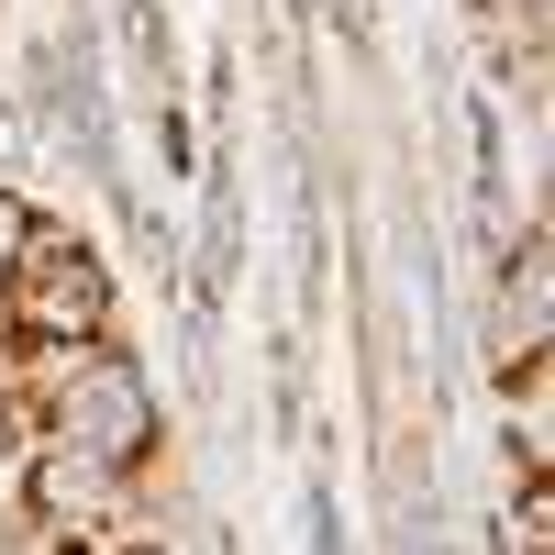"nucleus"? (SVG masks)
Instances as JSON below:
<instances>
[{"label":"nucleus","mask_w":555,"mask_h":555,"mask_svg":"<svg viewBox=\"0 0 555 555\" xmlns=\"http://www.w3.org/2000/svg\"><path fill=\"white\" fill-rule=\"evenodd\" d=\"M89 345H122V267L67 234V222H34L12 278H0V356L12 366H67Z\"/></svg>","instance_id":"nucleus-1"},{"label":"nucleus","mask_w":555,"mask_h":555,"mask_svg":"<svg viewBox=\"0 0 555 555\" xmlns=\"http://www.w3.org/2000/svg\"><path fill=\"white\" fill-rule=\"evenodd\" d=\"M34 444H67V455L145 489L167 467V389L145 378L133 345H89L67 366H34Z\"/></svg>","instance_id":"nucleus-2"},{"label":"nucleus","mask_w":555,"mask_h":555,"mask_svg":"<svg viewBox=\"0 0 555 555\" xmlns=\"http://www.w3.org/2000/svg\"><path fill=\"white\" fill-rule=\"evenodd\" d=\"M522 366H555V234H544V211H522L478 278V378H522Z\"/></svg>","instance_id":"nucleus-3"},{"label":"nucleus","mask_w":555,"mask_h":555,"mask_svg":"<svg viewBox=\"0 0 555 555\" xmlns=\"http://www.w3.org/2000/svg\"><path fill=\"white\" fill-rule=\"evenodd\" d=\"M12 500H23V522L44 544H112L133 522V478L89 467V455H67V444H23L12 455Z\"/></svg>","instance_id":"nucleus-4"},{"label":"nucleus","mask_w":555,"mask_h":555,"mask_svg":"<svg viewBox=\"0 0 555 555\" xmlns=\"http://www.w3.org/2000/svg\"><path fill=\"white\" fill-rule=\"evenodd\" d=\"M489 423H500V467L512 478H555V366L489 378Z\"/></svg>","instance_id":"nucleus-5"},{"label":"nucleus","mask_w":555,"mask_h":555,"mask_svg":"<svg viewBox=\"0 0 555 555\" xmlns=\"http://www.w3.org/2000/svg\"><path fill=\"white\" fill-rule=\"evenodd\" d=\"M122 67L145 78V112L178 101V23H167V0H122Z\"/></svg>","instance_id":"nucleus-6"},{"label":"nucleus","mask_w":555,"mask_h":555,"mask_svg":"<svg viewBox=\"0 0 555 555\" xmlns=\"http://www.w3.org/2000/svg\"><path fill=\"white\" fill-rule=\"evenodd\" d=\"M500 544H512V555H555V478H512V500H500Z\"/></svg>","instance_id":"nucleus-7"},{"label":"nucleus","mask_w":555,"mask_h":555,"mask_svg":"<svg viewBox=\"0 0 555 555\" xmlns=\"http://www.w3.org/2000/svg\"><path fill=\"white\" fill-rule=\"evenodd\" d=\"M300 522H311V555H345V512H334V489H300Z\"/></svg>","instance_id":"nucleus-8"},{"label":"nucleus","mask_w":555,"mask_h":555,"mask_svg":"<svg viewBox=\"0 0 555 555\" xmlns=\"http://www.w3.org/2000/svg\"><path fill=\"white\" fill-rule=\"evenodd\" d=\"M34 222H44V211L12 190V178H0V278H12V256H23V234H34Z\"/></svg>","instance_id":"nucleus-9"},{"label":"nucleus","mask_w":555,"mask_h":555,"mask_svg":"<svg viewBox=\"0 0 555 555\" xmlns=\"http://www.w3.org/2000/svg\"><path fill=\"white\" fill-rule=\"evenodd\" d=\"M0 555H56V544L23 522V500H12V489H0Z\"/></svg>","instance_id":"nucleus-10"},{"label":"nucleus","mask_w":555,"mask_h":555,"mask_svg":"<svg viewBox=\"0 0 555 555\" xmlns=\"http://www.w3.org/2000/svg\"><path fill=\"white\" fill-rule=\"evenodd\" d=\"M89 555H178V544H167V533H156V522H122V533H112V544H89Z\"/></svg>","instance_id":"nucleus-11"}]
</instances>
